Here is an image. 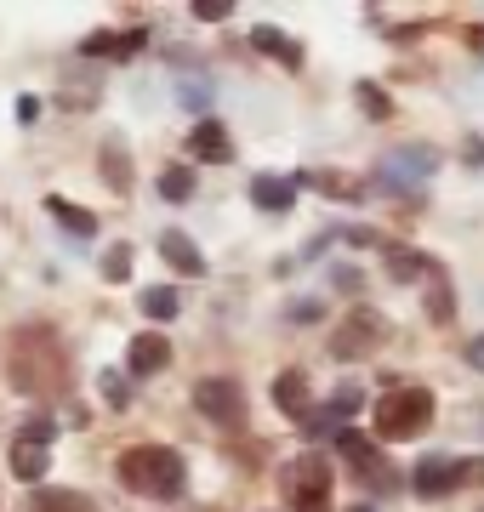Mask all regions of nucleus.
Segmentation results:
<instances>
[{
  "label": "nucleus",
  "instance_id": "9d476101",
  "mask_svg": "<svg viewBox=\"0 0 484 512\" xmlns=\"http://www.w3.org/2000/svg\"><path fill=\"white\" fill-rule=\"evenodd\" d=\"M131 376H160L171 365V342L160 330H143V336H131V353H126Z\"/></svg>",
  "mask_w": 484,
  "mask_h": 512
},
{
  "label": "nucleus",
  "instance_id": "a211bd4d",
  "mask_svg": "<svg viewBox=\"0 0 484 512\" xmlns=\"http://www.w3.org/2000/svg\"><path fill=\"white\" fill-rule=\"evenodd\" d=\"M46 211H52V217L63 222L75 239H92V234H97V217H92V211H86V205H69L63 194H52V200H46Z\"/></svg>",
  "mask_w": 484,
  "mask_h": 512
},
{
  "label": "nucleus",
  "instance_id": "c85d7f7f",
  "mask_svg": "<svg viewBox=\"0 0 484 512\" xmlns=\"http://www.w3.org/2000/svg\"><path fill=\"white\" fill-rule=\"evenodd\" d=\"M228 12H234L228 0H200V6H194V18H200V23H223Z\"/></svg>",
  "mask_w": 484,
  "mask_h": 512
},
{
  "label": "nucleus",
  "instance_id": "4be33fe9",
  "mask_svg": "<svg viewBox=\"0 0 484 512\" xmlns=\"http://www.w3.org/2000/svg\"><path fill=\"white\" fill-rule=\"evenodd\" d=\"M103 177H109L114 194H131V160H126V143H120V137L103 143Z\"/></svg>",
  "mask_w": 484,
  "mask_h": 512
},
{
  "label": "nucleus",
  "instance_id": "c756f323",
  "mask_svg": "<svg viewBox=\"0 0 484 512\" xmlns=\"http://www.w3.org/2000/svg\"><path fill=\"white\" fill-rule=\"evenodd\" d=\"M183 103H188V109H205V103H211V86H200V80H183Z\"/></svg>",
  "mask_w": 484,
  "mask_h": 512
},
{
  "label": "nucleus",
  "instance_id": "7c9ffc66",
  "mask_svg": "<svg viewBox=\"0 0 484 512\" xmlns=\"http://www.w3.org/2000/svg\"><path fill=\"white\" fill-rule=\"evenodd\" d=\"M18 439H29V444H46L52 439V421L40 416V421H29V427H18Z\"/></svg>",
  "mask_w": 484,
  "mask_h": 512
},
{
  "label": "nucleus",
  "instance_id": "f03ea898",
  "mask_svg": "<svg viewBox=\"0 0 484 512\" xmlns=\"http://www.w3.org/2000/svg\"><path fill=\"white\" fill-rule=\"evenodd\" d=\"M69 370V353L52 348V330H29L18 336V359H12V382H23V393H52Z\"/></svg>",
  "mask_w": 484,
  "mask_h": 512
},
{
  "label": "nucleus",
  "instance_id": "f8f14e48",
  "mask_svg": "<svg viewBox=\"0 0 484 512\" xmlns=\"http://www.w3.org/2000/svg\"><path fill=\"white\" fill-rule=\"evenodd\" d=\"M188 154L194 160H211V165H228L234 160V143H228V131L217 120H200V126L188 131Z\"/></svg>",
  "mask_w": 484,
  "mask_h": 512
},
{
  "label": "nucleus",
  "instance_id": "2eb2a0df",
  "mask_svg": "<svg viewBox=\"0 0 484 512\" xmlns=\"http://www.w3.org/2000/svg\"><path fill=\"white\" fill-rule=\"evenodd\" d=\"M6 461H12V473H18L23 484H40V478H46V467H52V450H46V444H29V439H18Z\"/></svg>",
  "mask_w": 484,
  "mask_h": 512
},
{
  "label": "nucleus",
  "instance_id": "9b49d317",
  "mask_svg": "<svg viewBox=\"0 0 484 512\" xmlns=\"http://www.w3.org/2000/svg\"><path fill=\"white\" fill-rule=\"evenodd\" d=\"M160 256H166V262H171V268H177L183 279H200V274H205L200 245H194V239H188L183 228H166V234H160Z\"/></svg>",
  "mask_w": 484,
  "mask_h": 512
},
{
  "label": "nucleus",
  "instance_id": "0eeeda50",
  "mask_svg": "<svg viewBox=\"0 0 484 512\" xmlns=\"http://www.w3.org/2000/svg\"><path fill=\"white\" fill-rule=\"evenodd\" d=\"M336 450L348 456V467H354V473L365 478L371 490H388V484H393V473H388V456H382V450H376V444L365 439L359 427H342V433H336Z\"/></svg>",
  "mask_w": 484,
  "mask_h": 512
},
{
  "label": "nucleus",
  "instance_id": "c9c22d12",
  "mask_svg": "<svg viewBox=\"0 0 484 512\" xmlns=\"http://www.w3.org/2000/svg\"><path fill=\"white\" fill-rule=\"evenodd\" d=\"M354 512H376V507H354Z\"/></svg>",
  "mask_w": 484,
  "mask_h": 512
},
{
  "label": "nucleus",
  "instance_id": "1a4fd4ad",
  "mask_svg": "<svg viewBox=\"0 0 484 512\" xmlns=\"http://www.w3.org/2000/svg\"><path fill=\"white\" fill-rule=\"evenodd\" d=\"M382 336H388V325H382V319H376L371 308H359L354 319H342V325H336L331 353H336V359H365V353H371L376 342H382Z\"/></svg>",
  "mask_w": 484,
  "mask_h": 512
},
{
  "label": "nucleus",
  "instance_id": "f3484780",
  "mask_svg": "<svg viewBox=\"0 0 484 512\" xmlns=\"http://www.w3.org/2000/svg\"><path fill=\"white\" fill-rule=\"evenodd\" d=\"M143 29H126V35H92L86 46H80V57H131V52H143Z\"/></svg>",
  "mask_w": 484,
  "mask_h": 512
},
{
  "label": "nucleus",
  "instance_id": "20e7f679",
  "mask_svg": "<svg viewBox=\"0 0 484 512\" xmlns=\"http://www.w3.org/2000/svg\"><path fill=\"white\" fill-rule=\"evenodd\" d=\"M280 490L297 512H325V495H331V461L325 456H297L280 467Z\"/></svg>",
  "mask_w": 484,
  "mask_h": 512
},
{
  "label": "nucleus",
  "instance_id": "2f4dec72",
  "mask_svg": "<svg viewBox=\"0 0 484 512\" xmlns=\"http://www.w3.org/2000/svg\"><path fill=\"white\" fill-rule=\"evenodd\" d=\"M35 114H40V97H18V120L23 126H35Z\"/></svg>",
  "mask_w": 484,
  "mask_h": 512
},
{
  "label": "nucleus",
  "instance_id": "dca6fc26",
  "mask_svg": "<svg viewBox=\"0 0 484 512\" xmlns=\"http://www.w3.org/2000/svg\"><path fill=\"white\" fill-rule=\"evenodd\" d=\"M251 46L268 52V57H280L285 69H302V46H297V40H285L274 23H257V29H251Z\"/></svg>",
  "mask_w": 484,
  "mask_h": 512
},
{
  "label": "nucleus",
  "instance_id": "b1692460",
  "mask_svg": "<svg viewBox=\"0 0 484 512\" xmlns=\"http://www.w3.org/2000/svg\"><path fill=\"white\" fill-rule=\"evenodd\" d=\"M35 512H97V507L75 490H35Z\"/></svg>",
  "mask_w": 484,
  "mask_h": 512
},
{
  "label": "nucleus",
  "instance_id": "412c9836",
  "mask_svg": "<svg viewBox=\"0 0 484 512\" xmlns=\"http://www.w3.org/2000/svg\"><path fill=\"white\" fill-rule=\"evenodd\" d=\"M274 404H280L285 416H308V382H302V370H285L280 382H274Z\"/></svg>",
  "mask_w": 484,
  "mask_h": 512
},
{
  "label": "nucleus",
  "instance_id": "72a5a7b5",
  "mask_svg": "<svg viewBox=\"0 0 484 512\" xmlns=\"http://www.w3.org/2000/svg\"><path fill=\"white\" fill-rule=\"evenodd\" d=\"M342 239H348V245H376V234H371V228H348Z\"/></svg>",
  "mask_w": 484,
  "mask_h": 512
},
{
  "label": "nucleus",
  "instance_id": "f257e3e1",
  "mask_svg": "<svg viewBox=\"0 0 484 512\" xmlns=\"http://www.w3.org/2000/svg\"><path fill=\"white\" fill-rule=\"evenodd\" d=\"M120 484L137 495H149V501H177L188 484V467L166 444H137V450L120 456Z\"/></svg>",
  "mask_w": 484,
  "mask_h": 512
},
{
  "label": "nucleus",
  "instance_id": "473e14b6",
  "mask_svg": "<svg viewBox=\"0 0 484 512\" xmlns=\"http://www.w3.org/2000/svg\"><path fill=\"white\" fill-rule=\"evenodd\" d=\"M467 365L484 370V336H473V342H467Z\"/></svg>",
  "mask_w": 484,
  "mask_h": 512
},
{
  "label": "nucleus",
  "instance_id": "423d86ee",
  "mask_svg": "<svg viewBox=\"0 0 484 512\" xmlns=\"http://www.w3.org/2000/svg\"><path fill=\"white\" fill-rule=\"evenodd\" d=\"M194 404H200V416H211L217 427H240L245 421V393H240V382H228V376L194 382Z\"/></svg>",
  "mask_w": 484,
  "mask_h": 512
},
{
  "label": "nucleus",
  "instance_id": "39448f33",
  "mask_svg": "<svg viewBox=\"0 0 484 512\" xmlns=\"http://www.w3.org/2000/svg\"><path fill=\"white\" fill-rule=\"evenodd\" d=\"M416 495H450V490H462V484H484V456L479 461H450V456H422L416 461Z\"/></svg>",
  "mask_w": 484,
  "mask_h": 512
},
{
  "label": "nucleus",
  "instance_id": "5701e85b",
  "mask_svg": "<svg viewBox=\"0 0 484 512\" xmlns=\"http://www.w3.org/2000/svg\"><path fill=\"white\" fill-rule=\"evenodd\" d=\"M137 308L149 313V319H177V308H183V296L171 291V285H149V291L137 296Z\"/></svg>",
  "mask_w": 484,
  "mask_h": 512
},
{
  "label": "nucleus",
  "instance_id": "7ed1b4c3",
  "mask_svg": "<svg viewBox=\"0 0 484 512\" xmlns=\"http://www.w3.org/2000/svg\"><path fill=\"white\" fill-rule=\"evenodd\" d=\"M433 421V393L428 387H399L376 404V439H416L422 427Z\"/></svg>",
  "mask_w": 484,
  "mask_h": 512
},
{
  "label": "nucleus",
  "instance_id": "393cba45",
  "mask_svg": "<svg viewBox=\"0 0 484 512\" xmlns=\"http://www.w3.org/2000/svg\"><path fill=\"white\" fill-rule=\"evenodd\" d=\"M160 194H166L171 205L194 200V165H171V171H160Z\"/></svg>",
  "mask_w": 484,
  "mask_h": 512
},
{
  "label": "nucleus",
  "instance_id": "ddd939ff",
  "mask_svg": "<svg viewBox=\"0 0 484 512\" xmlns=\"http://www.w3.org/2000/svg\"><path fill=\"white\" fill-rule=\"evenodd\" d=\"M382 268H388L393 285H416V279L433 274V262L422 251H410V245H382Z\"/></svg>",
  "mask_w": 484,
  "mask_h": 512
},
{
  "label": "nucleus",
  "instance_id": "bb28decb",
  "mask_svg": "<svg viewBox=\"0 0 484 512\" xmlns=\"http://www.w3.org/2000/svg\"><path fill=\"white\" fill-rule=\"evenodd\" d=\"M97 393H103V404H114V410H126V404H131V382H126V376H114V370L97 376Z\"/></svg>",
  "mask_w": 484,
  "mask_h": 512
},
{
  "label": "nucleus",
  "instance_id": "f704fd0d",
  "mask_svg": "<svg viewBox=\"0 0 484 512\" xmlns=\"http://www.w3.org/2000/svg\"><path fill=\"white\" fill-rule=\"evenodd\" d=\"M462 154H467L473 165H484V137H467V148H462Z\"/></svg>",
  "mask_w": 484,
  "mask_h": 512
},
{
  "label": "nucleus",
  "instance_id": "aec40b11",
  "mask_svg": "<svg viewBox=\"0 0 484 512\" xmlns=\"http://www.w3.org/2000/svg\"><path fill=\"white\" fill-rule=\"evenodd\" d=\"M359 404H365V393H359V387H336L331 404H325V416H314V427H319V433H325V427H336V421L348 427V416H359Z\"/></svg>",
  "mask_w": 484,
  "mask_h": 512
},
{
  "label": "nucleus",
  "instance_id": "4468645a",
  "mask_svg": "<svg viewBox=\"0 0 484 512\" xmlns=\"http://www.w3.org/2000/svg\"><path fill=\"white\" fill-rule=\"evenodd\" d=\"M297 177H251V200L262 205V211H291L297 205Z\"/></svg>",
  "mask_w": 484,
  "mask_h": 512
},
{
  "label": "nucleus",
  "instance_id": "a878e982",
  "mask_svg": "<svg viewBox=\"0 0 484 512\" xmlns=\"http://www.w3.org/2000/svg\"><path fill=\"white\" fill-rule=\"evenodd\" d=\"M354 97H359V109L371 114V120H388V114H393L388 92H382V86H371V80H359V86H354Z\"/></svg>",
  "mask_w": 484,
  "mask_h": 512
},
{
  "label": "nucleus",
  "instance_id": "6e6552de",
  "mask_svg": "<svg viewBox=\"0 0 484 512\" xmlns=\"http://www.w3.org/2000/svg\"><path fill=\"white\" fill-rule=\"evenodd\" d=\"M433 165H439V154H433L428 143H405V148H393L388 160H382L376 177H382V188H416Z\"/></svg>",
  "mask_w": 484,
  "mask_h": 512
},
{
  "label": "nucleus",
  "instance_id": "6ab92c4d",
  "mask_svg": "<svg viewBox=\"0 0 484 512\" xmlns=\"http://www.w3.org/2000/svg\"><path fill=\"white\" fill-rule=\"evenodd\" d=\"M428 319H433V325H450V319H456V296H450V274H445V268H433V274H428Z\"/></svg>",
  "mask_w": 484,
  "mask_h": 512
},
{
  "label": "nucleus",
  "instance_id": "cd10ccee",
  "mask_svg": "<svg viewBox=\"0 0 484 512\" xmlns=\"http://www.w3.org/2000/svg\"><path fill=\"white\" fill-rule=\"evenodd\" d=\"M103 279H114V285L131 279V245H114V251L103 256Z\"/></svg>",
  "mask_w": 484,
  "mask_h": 512
}]
</instances>
